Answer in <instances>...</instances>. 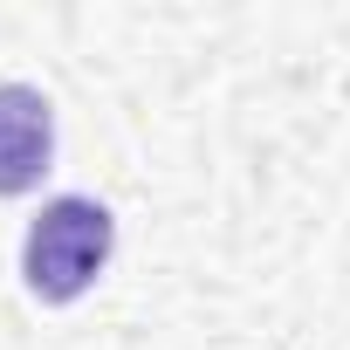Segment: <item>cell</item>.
<instances>
[{
	"label": "cell",
	"instance_id": "6da1fadb",
	"mask_svg": "<svg viewBox=\"0 0 350 350\" xmlns=\"http://www.w3.org/2000/svg\"><path fill=\"white\" fill-rule=\"evenodd\" d=\"M110 241H117V220L110 206L83 200V193H62L49 200L35 220H28V241H21V282L35 302H76L103 261H110Z\"/></svg>",
	"mask_w": 350,
	"mask_h": 350
},
{
	"label": "cell",
	"instance_id": "7a4b0ae2",
	"mask_svg": "<svg viewBox=\"0 0 350 350\" xmlns=\"http://www.w3.org/2000/svg\"><path fill=\"white\" fill-rule=\"evenodd\" d=\"M55 158V110L28 83H0V200L35 193Z\"/></svg>",
	"mask_w": 350,
	"mask_h": 350
}]
</instances>
